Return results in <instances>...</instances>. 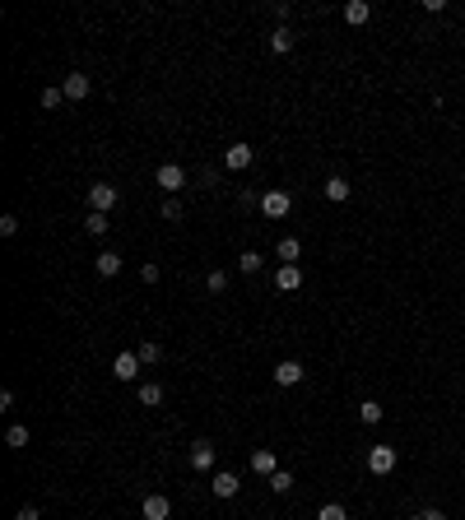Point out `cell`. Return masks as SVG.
Returning a JSON list of instances; mask_svg holds the SVG:
<instances>
[{
	"instance_id": "1",
	"label": "cell",
	"mask_w": 465,
	"mask_h": 520,
	"mask_svg": "<svg viewBox=\"0 0 465 520\" xmlns=\"http://www.w3.org/2000/svg\"><path fill=\"white\" fill-rule=\"evenodd\" d=\"M117 186H107V181H98V186H89V210H98V214H112L117 210Z\"/></svg>"
},
{
	"instance_id": "2",
	"label": "cell",
	"mask_w": 465,
	"mask_h": 520,
	"mask_svg": "<svg viewBox=\"0 0 465 520\" xmlns=\"http://www.w3.org/2000/svg\"><path fill=\"white\" fill-rule=\"evenodd\" d=\"M154 181H158V186L167 191V195H177V191L187 186V172H182L177 163H163V167H158V172H154Z\"/></svg>"
},
{
	"instance_id": "3",
	"label": "cell",
	"mask_w": 465,
	"mask_h": 520,
	"mask_svg": "<svg viewBox=\"0 0 465 520\" xmlns=\"http://www.w3.org/2000/svg\"><path fill=\"white\" fill-rule=\"evenodd\" d=\"M288 205H293L288 191H270V195H261V214H266V219H284Z\"/></svg>"
},
{
	"instance_id": "4",
	"label": "cell",
	"mask_w": 465,
	"mask_h": 520,
	"mask_svg": "<svg viewBox=\"0 0 465 520\" xmlns=\"http://www.w3.org/2000/svg\"><path fill=\"white\" fill-rule=\"evenodd\" d=\"M367 469H372V474H391V469H396V446H372V451H367Z\"/></svg>"
},
{
	"instance_id": "5",
	"label": "cell",
	"mask_w": 465,
	"mask_h": 520,
	"mask_svg": "<svg viewBox=\"0 0 465 520\" xmlns=\"http://www.w3.org/2000/svg\"><path fill=\"white\" fill-rule=\"evenodd\" d=\"M89 89H93L89 75H79V70H75V75H66V84H61V93H66L70 102H84V98H89Z\"/></svg>"
},
{
	"instance_id": "6",
	"label": "cell",
	"mask_w": 465,
	"mask_h": 520,
	"mask_svg": "<svg viewBox=\"0 0 465 520\" xmlns=\"http://www.w3.org/2000/svg\"><path fill=\"white\" fill-rule=\"evenodd\" d=\"M275 288H279V293H298V288H302V270L298 265H279L275 270Z\"/></svg>"
},
{
	"instance_id": "7",
	"label": "cell",
	"mask_w": 465,
	"mask_h": 520,
	"mask_svg": "<svg viewBox=\"0 0 465 520\" xmlns=\"http://www.w3.org/2000/svg\"><path fill=\"white\" fill-rule=\"evenodd\" d=\"M140 516H144V520H167V516H172V502H167L163 492H154V497H144Z\"/></svg>"
},
{
	"instance_id": "8",
	"label": "cell",
	"mask_w": 465,
	"mask_h": 520,
	"mask_svg": "<svg viewBox=\"0 0 465 520\" xmlns=\"http://www.w3.org/2000/svg\"><path fill=\"white\" fill-rule=\"evenodd\" d=\"M112 377H117V381H135V377H140V358H135V353H117Z\"/></svg>"
},
{
	"instance_id": "9",
	"label": "cell",
	"mask_w": 465,
	"mask_h": 520,
	"mask_svg": "<svg viewBox=\"0 0 465 520\" xmlns=\"http://www.w3.org/2000/svg\"><path fill=\"white\" fill-rule=\"evenodd\" d=\"M223 163H228L232 172L252 167V144H228V149H223Z\"/></svg>"
},
{
	"instance_id": "10",
	"label": "cell",
	"mask_w": 465,
	"mask_h": 520,
	"mask_svg": "<svg viewBox=\"0 0 465 520\" xmlns=\"http://www.w3.org/2000/svg\"><path fill=\"white\" fill-rule=\"evenodd\" d=\"M298 381H302V363L284 358V363L275 367V386H298Z\"/></svg>"
},
{
	"instance_id": "11",
	"label": "cell",
	"mask_w": 465,
	"mask_h": 520,
	"mask_svg": "<svg viewBox=\"0 0 465 520\" xmlns=\"http://www.w3.org/2000/svg\"><path fill=\"white\" fill-rule=\"evenodd\" d=\"M237 488H242V478H237V474H228V469L214 474V497H237Z\"/></svg>"
},
{
	"instance_id": "12",
	"label": "cell",
	"mask_w": 465,
	"mask_h": 520,
	"mask_svg": "<svg viewBox=\"0 0 465 520\" xmlns=\"http://www.w3.org/2000/svg\"><path fill=\"white\" fill-rule=\"evenodd\" d=\"M344 19H349V23L358 28V23L372 19V5H367V0H349V5H344Z\"/></svg>"
},
{
	"instance_id": "13",
	"label": "cell",
	"mask_w": 465,
	"mask_h": 520,
	"mask_svg": "<svg viewBox=\"0 0 465 520\" xmlns=\"http://www.w3.org/2000/svg\"><path fill=\"white\" fill-rule=\"evenodd\" d=\"M93 270H98V274H102V279H112V274H122V255H117V251H102V255H98V260H93Z\"/></svg>"
},
{
	"instance_id": "14",
	"label": "cell",
	"mask_w": 465,
	"mask_h": 520,
	"mask_svg": "<svg viewBox=\"0 0 465 520\" xmlns=\"http://www.w3.org/2000/svg\"><path fill=\"white\" fill-rule=\"evenodd\" d=\"M191 465H196V469H214V446L196 442V446H191Z\"/></svg>"
},
{
	"instance_id": "15",
	"label": "cell",
	"mask_w": 465,
	"mask_h": 520,
	"mask_svg": "<svg viewBox=\"0 0 465 520\" xmlns=\"http://www.w3.org/2000/svg\"><path fill=\"white\" fill-rule=\"evenodd\" d=\"M252 469H256V474H279V460H275V451H256L252 455Z\"/></svg>"
},
{
	"instance_id": "16",
	"label": "cell",
	"mask_w": 465,
	"mask_h": 520,
	"mask_svg": "<svg viewBox=\"0 0 465 520\" xmlns=\"http://www.w3.org/2000/svg\"><path fill=\"white\" fill-rule=\"evenodd\" d=\"M349 191H354V186H349V181H344V177H326V200H335V205H344V200H349Z\"/></svg>"
},
{
	"instance_id": "17",
	"label": "cell",
	"mask_w": 465,
	"mask_h": 520,
	"mask_svg": "<svg viewBox=\"0 0 465 520\" xmlns=\"http://www.w3.org/2000/svg\"><path fill=\"white\" fill-rule=\"evenodd\" d=\"M298 255H302V242H298V237H279V260H284V265H293Z\"/></svg>"
},
{
	"instance_id": "18",
	"label": "cell",
	"mask_w": 465,
	"mask_h": 520,
	"mask_svg": "<svg viewBox=\"0 0 465 520\" xmlns=\"http://www.w3.org/2000/svg\"><path fill=\"white\" fill-rule=\"evenodd\" d=\"M270 52H293V33H288V28H275V33H270Z\"/></svg>"
},
{
	"instance_id": "19",
	"label": "cell",
	"mask_w": 465,
	"mask_h": 520,
	"mask_svg": "<svg viewBox=\"0 0 465 520\" xmlns=\"http://www.w3.org/2000/svg\"><path fill=\"white\" fill-rule=\"evenodd\" d=\"M140 404H149V409H154V404H163V386L144 381V386H140Z\"/></svg>"
},
{
	"instance_id": "20",
	"label": "cell",
	"mask_w": 465,
	"mask_h": 520,
	"mask_svg": "<svg viewBox=\"0 0 465 520\" xmlns=\"http://www.w3.org/2000/svg\"><path fill=\"white\" fill-rule=\"evenodd\" d=\"M358 418H363L367 428H372V423H382V404H377V399H363V404H358Z\"/></svg>"
},
{
	"instance_id": "21",
	"label": "cell",
	"mask_w": 465,
	"mask_h": 520,
	"mask_svg": "<svg viewBox=\"0 0 465 520\" xmlns=\"http://www.w3.org/2000/svg\"><path fill=\"white\" fill-rule=\"evenodd\" d=\"M84 228H89V233H93V237H102V233H107V228H112V223H107V214H98V210H89V219H84Z\"/></svg>"
},
{
	"instance_id": "22",
	"label": "cell",
	"mask_w": 465,
	"mask_h": 520,
	"mask_svg": "<svg viewBox=\"0 0 465 520\" xmlns=\"http://www.w3.org/2000/svg\"><path fill=\"white\" fill-rule=\"evenodd\" d=\"M135 358H140V363H158V358H163V349H158L154 339H144L140 349H135Z\"/></svg>"
},
{
	"instance_id": "23",
	"label": "cell",
	"mask_w": 465,
	"mask_h": 520,
	"mask_svg": "<svg viewBox=\"0 0 465 520\" xmlns=\"http://www.w3.org/2000/svg\"><path fill=\"white\" fill-rule=\"evenodd\" d=\"M5 446H14V451H19V446H28V428H23V423H14V428L5 432Z\"/></svg>"
},
{
	"instance_id": "24",
	"label": "cell",
	"mask_w": 465,
	"mask_h": 520,
	"mask_svg": "<svg viewBox=\"0 0 465 520\" xmlns=\"http://www.w3.org/2000/svg\"><path fill=\"white\" fill-rule=\"evenodd\" d=\"M317 520H349V511H344L340 502H326V507L317 511Z\"/></svg>"
},
{
	"instance_id": "25",
	"label": "cell",
	"mask_w": 465,
	"mask_h": 520,
	"mask_svg": "<svg viewBox=\"0 0 465 520\" xmlns=\"http://www.w3.org/2000/svg\"><path fill=\"white\" fill-rule=\"evenodd\" d=\"M237 270H242V274H256V270H261V255H256V251H242V255H237Z\"/></svg>"
},
{
	"instance_id": "26",
	"label": "cell",
	"mask_w": 465,
	"mask_h": 520,
	"mask_svg": "<svg viewBox=\"0 0 465 520\" xmlns=\"http://www.w3.org/2000/svg\"><path fill=\"white\" fill-rule=\"evenodd\" d=\"M288 488H293V474H288V469L270 474V492H288Z\"/></svg>"
},
{
	"instance_id": "27",
	"label": "cell",
	"mask_w": 465,
	"mask_h": 520,
	"mask_svg": "<svg viewBox=\"0 0 465 520\" xmlns=\"http://www.w3.org/2000/svg\"><path fill=\"white\" fill-rule=\"evenodd\" d=\"M205 288H210V293H223V288H228V274H223V270H210V274H205Z\"/></svg>"
},
{
	"instance_id": "28",
	"label": "cell",
	"mask_w": 465,
	"mask_h": 520,
	"mask_svg": "<svg viewBox=\"0 0 465 520\" xmlns=\"http://www.w3.org/2000/svg\"><path fill=\"white\" fill-rule=\"evenodd\" d=\"M61 102H66V93H61V89H42V107H47V111L61 107Z\"/></svg>"
},
{
	"instance_id": "29",
	"label": "cell",
	"mask_w": 465,
	"mask_h": 520,
	"mask_svg": "<svg viewBox=\"0 0 465 520\" xmlns=\"http://www.w3.org/2000/svg\"><path fill=\"white\" fill-rule=\"evenodd\" d=\"M0 233L14 237V233H19V219H14V214H5V219H0Z\"/></svg>"
},
{
	"instance_id": "30",
	"label": "cell",
	"mask_w": 465,
	"mask_h": 520,
	"mask_svg": "<svg viewBox=\"0 0 465 520\" xmlns=\"http://www.w3.org/2000/svg\"><path fill=\"white\" fill-rule=\"evenodd\" d=\"M163 219H172V223H182V205H177V200H167V205H163Z\"/></svg>"
},
{
	"instance_id": "31",
	"label": "cell",
	"mask_w": 465,
	"mask_h": 520,
	"mask_svg": "<svg viewBox=\"0 0 465 520\" xmlns=\"http://www.w3.org/2000/svg\"><path fill=\"white\" fill-rule=\"evenodd\" d=\"M140 279L144 284H158V265H140Z\"/></svg>"
},
{
	"instance_id": "32",
	"label": "cell",
	"mask_w": 465,
	"mask_h": 520,
	"mask_svg": "<svg viewBox=\"0 0 465 520\" xmlns=\"http://www.w3.org/2000/svg\"><path fill=\"white\" fill-rule=\"evenodd\" d=\"M14 520H42V516H37V507H19V511H14Z\"/></svg>"
},
{
	"instance_id": "33",
	"label": "cell",
	"mask_w": 465,
	"mask_h": 520,
	"mask_svg": "<svg viewBox=\"0 0 465 520\" xmlns=\"http://www.w3.org/2000/svg\"><path fill=\"white\" fill-rule=\"evenodd\" d=\"M414 520H442V511H419Z\"/></svg>"
}]
</instances>
